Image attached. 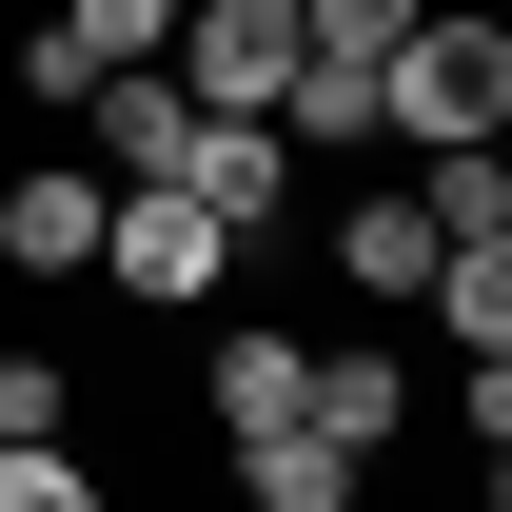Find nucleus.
<instances>
[{
    "label": "nucleus",
    "mask_w": 512,
    "mask_h": 512,
    "mask_svg": "<svg viewBox=\"0 0 512 512\" xmlns=\"http://www.w3.org/2000/svg\"><path fill=\"white\" fill-rule=\"evenodd\" d=\"M0 512H99V473H79L60 434H40V453H0Z\"/></svg>",
    "instance_id": "17"
},
{
    "label": "nucleus",
    "mask_w": 512,
    "mask_h": 512,
    "mask_svg": "<svg viewBox=\"0 0 512 512\" xmlns=\"http://www.w3.org/2000/svg\"><path fill=\"white\" fill-rule=\"evenodd\" d=\"M178 197H197L237 256H256L276 217H296V158H276V119H197V138H178Z\"/></svg>",
    "instance_id": "4"
},
{
    "label": "nucleus",
    "mask_w": 512,
    "mask_h": 512,
    "mask_svg": "<svg viewBox=\"0 0 512 512\" xmlns=\"http://www.w3.org/2000/svg\"><path fill=\"white\" fill-rule=\"evenodd\" d=\"M237 512H355V453L335 434H237Z\"/></svg>",
    "instance_id": "10"
},
{
    "label": "nucleus",
    "mask_w": 512,
    "mask_h": 512,
    "mask_svg": "<svg viewBox=\"0 0 512 512\" xmlns=\"http://www.w3.org/2000/svg\"><path fill=\"white\" fill-rule=\"evenodd\" d=\"M434 316H453V355H512V256H434Z\"/></svg>",
    "instance_id": "14"
},
{
    "label": "nucleus",
    "mask_w": 512,
    "mask_h": 512,
    "mask_svg": "<svg viewBox=\"0 0 512 512\" xmlns=\"http://www.w3.org/2000/svg\"><path fill=\"white\" fill-rule=\"evenodd\" d=\"M60 414H79V375H60V355H0V453H40Z\"/></svg>",
    "instance_id": "16"
},
{
    "label": "nucleus",
    "mask_w": 512,
    "mask_h": 512,
    "mask_svg": "<svg viewBox=\"0 0 512 512\" xmlns=\"http://www.w3.org/2000/svg\"><path fill=\"white\" fill-rule=\"evenodd\" d=\"M375 138H434V158H473V138H512V20H414L375 60Z\"/></svg>",
    "instance_id": "1"
},
{
    "label": "nucleus",
    "mask_w": 512,
    "mask_h": 512,
    "mask_svg": "<svg viewBox=\"0 0 512 512\" xmlns=\"http://www.w3.org/2000/svg\"><path fill=\"white\" fill-rule=\"evenodd\" d=\"M197 119H276V79H296V0H178V40H158Z\"/></svg>",
    "instance_id": "3"
},
{
    "label": "nucleus",
    "mask_w": 512,
    "mask_h": 512,
    "mask_svg": "<svg viewBox=\"0 0 512 512\" xmlns=\"http://www.w3.org/2000/svg\"><path fill=\"white\" fill-rule=\"evenodd\" d=\"M375 138V60H316L296 40V79H276V158H355Z\"/></svg>",
    "instance_id": "9"
},
{
    "label": "nucleus",
    "mask_w": 512,
    "mask_h": 512,
    "mask_svg": "<svg viewBox=\"0 0 512 512\" xmlns=\"http://www.w3.org/2000/svg\"><path fill=\"white\" fill-rule=\"evenodd\" d=\"M60 40H79V79H119V60L178 40V0H60Z\"/></svg>",
    "instance_id": "13"
},
{
    "label": "nucleus",
    "mask_w": 512,
    "mask_h": 512,
    "mask_svg": "<svg viewBox=\"0 0 512 512\" xmlns=\"http://www.w3.org/2000/svg\"><path fill=\"white\" fill-rule=\"evenodd\" d=\"M414 217H434V256H512V178H493V138H473V158H434V178H414Z\"/></svg>",
    "instance_id": "12"
},
{
    "label": "nucleus",
    "mask_w": 512,
    "mask_h": 512,
    "mask_svg": "<svg viewBox=\"0 0 512 512\" xmlns=\"http://www.w3.org/2000/svg\"><path fill=\"white\" fill-rule=\"evenodd\" d=\"M99 276H119L138 316H217V296H237V237H217L178 178H99Z\"/></svg>",
    "instance_id": "2"
},
{
    "label": "nucleus",
    "mask_w": 512,
    "mask_h": 512,
    "mask_svg": "<svg viewBox=\"0 0 512 512\" xmlns=\"http://www.w3.org/2000/svg\"><path fill=\"white\" fill-rule=\"evenodd\" d=\"M335 276H355V296H434V217H414V197H355V217H335Z\"/></svg>",
    "instance_id": "11"
},
{
    "label": "nucleus",
    "mask_w": 512,
    "mask_h": 512,
    "mask_svg": "<svg viewBox=\"0 0 512 512\" xmlns=\"http://www.w3.org/2000/svg\"><path fill=\"white\" fill-rule=\"evenodd\" d=\"M296 355H316V335H276V316H217V434H296Z\"/></svg>",
    "instance_id": "8"
},
{
    "label": "nucleus",
    "mask_w": 512,
    "mask_h": 512,
    "mask_svg": "<svg viewBox=\"0 0 512 512\" xmlns=\"http://www.w3.org/2000/svg\"><path fill=\"white\" fill-rule=\"evenodd\" d=\"M296 434H335L355 473H375V453L414 434V375H394V355H296Z\"/></svg>",
    "instance_id": "7"
},
{
    "label": "nucleus",
    "mask_w": 512,
    "mask_h": 512,
    "mask_svg": "<svg viewBox=\"0 0 512 512\" xmlns=\"http://www.w3.org/2000/svg\"><path fill=\"white\" fill-rule=\"evenodd\" d=\"M414 20H434V0H296V40H316V60H394Z\"/></svg>",
    "instance_id": "15"
},
{
    "label": "nucleus",
    "mask_w": 512,
    "mask_h": 512,
    "mask_svg": "<svg viewBox=\"0 0 512 512\" xmlns=\"http://www.w3.org/2000/svg\"><path fill=\"white\" fill-rule=\"evenodd\" d=\"M79 138H99L79 178H178V138H197V99H178L158 60H119V79H79Z\"/></svg>",
    "instance_id": "5"
},
{
    "label": "nucleus",
    "mask_w": 512,
    "mask_h": 512,
    "mask_svg": "<svg viewBox=\"0 0 512 512\" xmlns=\"http://www.w3.org/2000/svg\"><path fill=\"white\" fill-rule=\"evenodd\" d=\"M0 276H99V178H79V158L0 178Z\"/></svg>",
    "instance_id": "6"
}]
</instances>
